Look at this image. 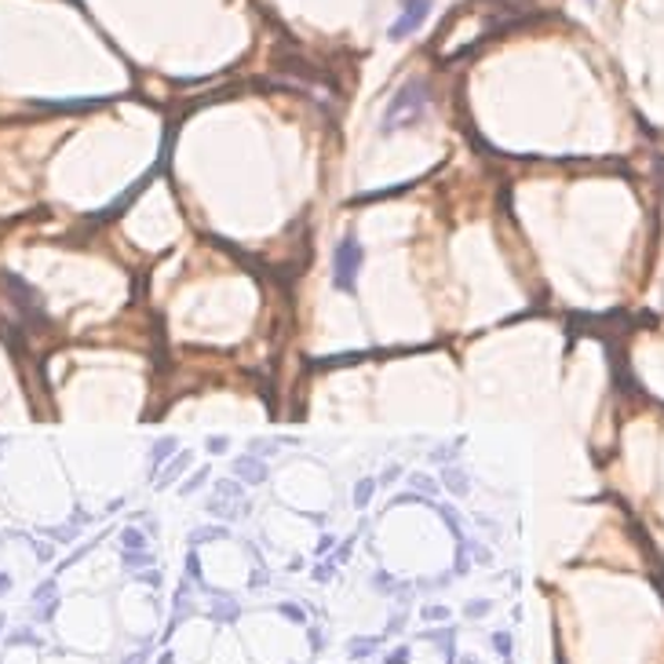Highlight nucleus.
<instances>
[{
  "instance_id": "obj_1",
  "label": "nucleus",
  "mask_w": 664,
  "mask_h": 664,
  "mask_svg": "<svg viewBox=\"0 0 664 664\" xmlns=\"http://www.w3.org/2000/svg\"><path fill=\"white\" fill-rule=\"evenodd\" d=\"M428 103H431V92L423 81H409L406 88H398V95L391 99V106H387V114H384V132L406 129V124L420 121Z\"/></svg>"
},
{
  "instance_id": "obj_2",
  "label": "nucleus",
  "mask_w": 664,
  "mask_h": 664,
  "mask_svg": "<svg viewBox=\"0 0 664 664\" xmlns=\"http://www.w3.org/2000/svg\"><path fill=\"white\" fill-rule=\"evenodd\" d=\"M358 270H361V245H355L347 237V242L336 245V285H340V289H350L358 278Z\"/></svg>"
},
{
  "instance_id": "obj_3",
  "label": "nucleus",
  "mask_w": 664,
  "mask_h": 664,
  "mask_svg": "<svg viewBox=\"0 0 664 664\" xmlns=\"http://www.w3.org/2000/svg\"><path fill=\"white\" fill-rule=\"evenodd\" d=\"M428 11H431V0H406L402 16H398V22L391 27V41H406L409 33H417L420 22L428 19Z\"/></svg>"
}]
</instances>
